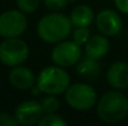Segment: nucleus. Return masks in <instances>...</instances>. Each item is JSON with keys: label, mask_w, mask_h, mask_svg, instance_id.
<instances>
[{"label": "nucleus", "mask_w": 128, "mask_h": 126, "mask_svg": "<svg viewBox=\"0 0 128 126\" xmlns=\"http://www.w3.org/2000/svg\"><path fill=\"white\" fill-rule=\"evenodd\" d=\"M72 30L74 25L70 16L54 11H50V14L42 16L36 26L39 37L47 43H57L67 40V37L72 34Z\"/></svg>", "instance_id": "1"}, {"label": "nucleus", "mask_w": 128, "mask_h": 126, "mask_svg": "<svg viewBox=\"0 0 128 126\" xmlns=\"http://www.w3.org/2000/svg\"><path fill=\"white\" fill-rule=\"evenodd\" d=\"M96 113L98 119L103 123H120L128 115V98L121 90H110L97 100Z\"/></svg>", "instance_id": "2"}, {"label": "nucleus", "mask_w": 128, "mask_h": 126, "mask_svg": "<svg viewBox=\"0 0 128 126\" xmlns=\"http://www.w3.org/2000/svg\"><path fill=\"white\" fill-rule=\"evenodd\" d=\"M36 85L45 95H61L71 85V77L64 67L47 66L36 76Z\"/></svg>", "instance_id": "3"}, {"label": "nucleus", "mask_w": 128, "mask_h": 126, "mask_svg": "<svg viewBox=\"0 0 128 126\" xmlns=\"http://www.w3.org/2000/svg\"><path fill=\"white\" fill-rule=\"evenodd\" d=\"M98 100L97 91L87 83H74L65 91V101L77 111H88L96 106Z\"/></svg>", "instance_id": "4"}, {"label": "nucleus", "mask_w": 128, "mask_h": 126, "mask_svg": "<svg viewBox=\"0 0 128 126\" xmlns=\"http://www.w3.org/2000/svg\"><path fill=\"white\" fill-rule=\"evenodd\" d=\"M30 54L29 44L19 37L4 39L0 42V62L6 67L22 64Z\"/></svg>", "instance_id": "5"}, {"label": "nucleus", "mask_w": 128, "mask_h": 126, "mask_svg": "<svg viewBox=\"0 0 128 126\" xmlns=\"http://www.w3.org/2000/svg\"><path fill=\"white\" fill-rule=\"evenodd\" d=\"M82 58V46L74 40H64L57 42L51 51V59L54 64L68 68L76 66Z\"/></svg>", "instance_id": "6"}, {"label": "nucleus", "mask_w": 128, "mask_h": 126, "mask_svg": "<svg viewBox=\"0 0 128 126\" xmlns=\"http://www.w3.org/2000/svg\"><path fill=\"white\" fill-rule=\"evenodd\" d=\"M28 17L21 10H8L0 14V36L2 39L20 37L28 30Z\"/></svg>", "instance_id": "7"}, {"label": "nucleus", "mask_w": 128, "mask_h": 126, "mask_svg": "<svg viewBox=\"0 0 128 126\" xmlns=\"http://www.w3.org/2000/svg\"><path fill=\"white\" fill-rule=\"evenodd\" d=\"M44 109L40 101L36 100H25L20 103L15 110V119L19 125L31 126L39 124L44 116Z\"/></svg>", "instance_id": "8"}, {"label": "nucleus", "mask_w": 128, "mask_h": 126, "mask_svg": "<svg viewBox=\"0 0 128 126\" xmlns=\"http://www.w3.org/2000/svg\"><path fill=\"white\" fill-rule=\"evenodd\" d=\"M94 22L98 31L106 36H116L121 32L123 27V21L120 14L110 9L101 10L96 15Z\"/></svg>", "instance_id": "9"}, {"label": "nucleus", "mask_w": 128, "mask_h": 126, "mask_svg": "<svg viewBox=\"0 0 128 126\" xmlns=\"http://www.w3.org/2000/svg\"><path fill=\"white\" fill-rule=\"evenodd\" d=\"M9 82L18 90H30L36 84V76L30 68L20 64L11 68Z\"/></svg>", "instance_id": "10"}, {"label": "nucleus", "mask_w": 128, "mask_h": 126, "mask_svg": "<svg viewBox=\"0 0 128 126\" xmlns=\"http://www.w3.org/2000/svg\"><path fill=\"white\" fill-rule=\"evenodd\" d=\"M107 82L116 90H124L128 88V63L117 61L107 69Z\"/></svg>", "instance_id": "11"}, {"label": "nucleus", "mask_w": 128, "mask_h": 126, "mask_svg": "<svg viewBox=\"0 0 128 126\" xmlns=\"http://www.w3.org/2000/svg\"><path fill=\"white\" fill-rule=\"evenodd\" d=\"M85 47V56L100 61L102 59L108 52H110V41L106 35H94L90 37V40L86 42Z\"/></svg>", "instance_id": "12"}, {"label": "nucleus", "mask_w": 128, "mask_h": 126, "mask_svg": "<svg viewBox=\"0 0 128 126\" xmlns=\"http://www.w3.org/2000/svg\"><path fill=\"white\" fill-rule=\"evenodd\" d=\"M94 12L88 5H77L70 15L74 27H88L94 21Z\"/></svg>", "instance_id": "13"}, {"label": "nucleus", "mask_w": 128, "mask_h": 126, "mask_svg": "<svg viewBox=\"0 0 128 126\" xmlns=\"http://www.w3.org/2000/svg\"><path fill=\"white\" fill-rule=\"evenodd\" d=\"M76 72L85 79H93L100 74L101 66H100L98 61L85 56L76 64Z\"/></svg>", "instance_id": "14"}, {"label": "nucleus", "mask_w": 128, "mask_h": 126, "mask_svg": "<svg viewBox=\"0 0 128 126\" xmlns=\"http://www.w3.org/2000/svg\"><path fill=\"white\" fill-rule=\"evenodd\" d=\"M39 126H66L67 121L56 113H48L44 114L41 120L39 121Z\"/></svg>", "instance_id": "15"}, {"label": "nucleus", "mask_w": 128, "mask_h": 126, "mask_svg": "<svg viewBox=\"0 0 128 126\" xmlns=\"http://www.w3.org/2000/svg\"><path fill=\"white\" fill-rule=\"evenodd\" d=\"M41 106L44 109L45 114L48 113H56L60 106H61V101L57 98V95H52V94H46V96L41 100Z\"/></svg>", "instance_id": "16"}, {"label": "nucleus", "mask_w": 128, "mask_h": 126, "mask_svg": "<svg viewBox=\"0 0 128 126\" xmlns=\"http://www.w3.org/2000/svg\"><path fill=\"white\" fill-rule=\"evenodd\" d=\"M90 37L91 32L88 27H75V30H72V40L80 46H85Z\"/></svg>", "instance_id": "17"}, {"label": "nucleus", "mask_w": 128, "mask_h": 126, "mask_svg": "<svg viewBox=\"0 0 128 126\" xmlns=\"http://www.w3.org/2000/svg\"><path fill=\"white\" fill-rule=\"evenodd\" d=\"M40 2H41V0H16L18 9L21 10L22 12H25L26 15L35 12L39 9Z\"/></svg>", "instance_id": "18"}, {"label": "nucleus", "mask_w": 128, "mask_h": 126, "mask_svg": "<svg viewBox=\"0 0 128 126\" xmlns=\"http://www.w3.org/2000/svg\"><path fill=\"white\" fill-rule=\"evenodd\" d=\"M44 4L48 11L60 12L61 10L67 7L68 0H44Z\"/></svg>", "instance_id": "19"}, {"label": "nucleus", "mask_w": 128, "mask_h": 126, "mask_svg": "<svg viewBox=\"0 0 128 126\" xmlns=\"http://www.w3.org/2000/svg\"><path fill=\"white\" fill-rule=\"evenodd\" d=\"M18 121L15 119V115H11L9 113H0V126H18Z\"/></svg>", "instance_id": "20"}, {"label": "nucleus", "mask_w": 128, "mask_h": 126, "mask_svg": "<svg viewBox=\"0 0 128 126\" xmlns=\"http://www.w3.org/2000/svg\"><path fill=\"white\" fill-rule=\"evenodd\" d=\"M114 5L121 12L128 15V0H114Z\"/></svg>", "instance_id": "21"}, {"label": "nucleus", "mask_w": 128, "mask_h": 126, "mask_svg": "<svg viewBox=\"0 0 128 126\" xmlns=\"http://www.w3.org/2000/svg\"><path fill=\"white\" fill-rule=\"evenodd\" d=\"M68 1H77V0H68Z\"/></svg>", "instance_id": "22"}, {"label": "nucleus", "mask_w": 128, "mask_h": 126, "mask_svg": "<svg viewBox=\"0 0 128 126\" xmlns=\"http://www.w3.org/2000/svg\"><path fill=\"white\" fill-rule=\"evenodd\" d=\"M127 37H128V36H127Z\"/></svg>", "instance_id": "23"}]
</instances>
